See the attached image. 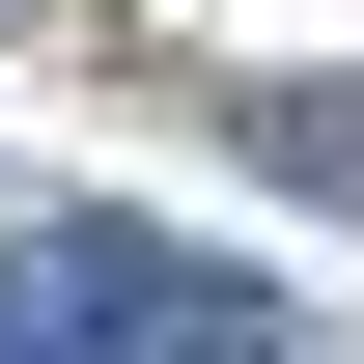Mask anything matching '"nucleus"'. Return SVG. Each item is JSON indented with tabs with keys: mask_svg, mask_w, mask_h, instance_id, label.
<instances>
[{
	"mask_svg": "<svg viewBox=\"0 0 364 364\" xmlns=\"http://www.w3.org/2000/svg\"><path fill=\"white\" fill-rule=\"evenodd\" d=\"M252 140H280V196H364V112H336V85H280Z\"/></svg>",
	"mask_w": 364,
	"mask_h": 364,
	"instance_id": "nucleus-1",
	"label": "nucleus"
}]
</instances>
